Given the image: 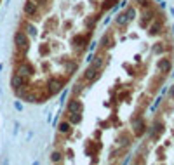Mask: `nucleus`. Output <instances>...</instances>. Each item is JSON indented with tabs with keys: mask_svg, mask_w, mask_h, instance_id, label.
I'll return each mask as SVG.
<instances>
[{
	"mask_svg": "<svg viewBox=\"0 0 174 165\" xmlns=\"http://www.w3.org/2000/svg\"><path fill=\"white\" fill-rule=\"evenodd\" d=\"M14 45H16L18 51H21L23 54H26L28 49H30V37H28L23 30L16 31V33H14Z\"/></svg>",
	"mask_w": 174,
	"mask_h": 165,
	"instance_id": "obj_1",
	"label": "nucleus"
},
{
	"mask_svg": "<svg viewBox=\"0 0 174 165\" xmlns=\"http://www.w3.org/2000/svg\"><path fill=\"white\" fill-rule=\"evenodd\" d=\"M47 92L51 94V96H56L59 92L64 89V80L63 78H56V76H52V78H49L47 80Z\"/></svg>",
	"mask_w": 174,
	"mask_h": 165,
	"instance_id": "obj_2",
	"label": "nucleus"
},
{
	"mask_svg": "<svg viewBox=\"0 0 174 165\" xmlns=\"http://www.w3.org/2000/svg\"><path fill=\"white\" fill-rule=\"evenodd\" d=\"M16 73L21 75V76H23V78H26V80H30V78L33 76V73H35V68H33L30 63L23 61V63H19V64L16 66Z\"/></svg>",
	"mask_w": 174,
	"mask_h": 165,
	"instance_id": "obj_3",
	"label": "nucleus"
},
{
	"mask_svg": "<svg viewBox=\"0 0 174 165\" xmlns=\"http://www.w3.org/2000/svg\"><path fill=\"white\" fill-rule=\"evenodd\" d=\"M23 12H24L28 18L39 16V4H37L35 0H26L24 5H23Z\"/></svg>",
	"mask_w": 174,
	"mask_h": 165,
	"instance_id": "obj_4",
	"label": "nucleus"
},
{
	"mask_svg": "<svg viewBox=\"0 0 174 165\" xmlns=\"http://www.w3.org/2000/svg\"><path fill=\"white\" fill-rule=\"evenodd\" d=\"M99 76H101V70H97L96 66H89L87 70H85V73H84V80L85 82H91V84H94L96 80H99Z\"/></svg>",
	"mask_w": 174,
	"mask_h": 165,
	"instance_id": "obj_5",
	"label": "nucleus"
},
{
	"mask_svg": "<svg viewBox=\"0 0 174 165\" xmlns=\"http://www.w3.org/2000/svg\"><path fill=\"white\" fill-rule=\"evenodd\" d=\"M66 110L68 113H84V104H82V101L77 99V97H72L70 101H68V104H66Z\"/></svg>",
	"mask_w": 174,
	"mask_h": 165,
	"instance_id": "obj_6",
	"label": "nucleus"
},
{
	"mask_svg": "<svg viewBox=\"0 0 174 165\" xmlns=\"http://www.w3.org/2000/svg\"><path fill=\"white\" fill-rule=\"evenodd\" d=\"M99 45H101V49H105V51H110V49H113L115 47V37H113V33H105L101 40H99Z\"/></svg>",
	"mask_w": 174,
	"mask_h": 165,
	"instance_id": "obj_7",
	"label": "nucleus"
},
{
	"mask_svg": "<svg viewBox=\"0 0 174 165\" xmlns=\"http://www.w3.org/2000/svg\"><path fill=\"white\" fill-rule=\"evenodd\" d=\"M26 84H28V80H26V78H23V76L18 75V73H14L12 76H11V87H12L14 91L26 87Z\"/></svg>",
	"mask_w": 174,
	"mask_h": 165,
	"instance_id": "obj_8",
	"label": "nucleus"
},
{
	"mask_svg": "<svg viewBox=\"0 0 174 165\" xmlns=\"http://www.w3.org/2000/svg\"><path fill=\"white\" fill-rule=\"evenodd\" d=\"M23 31H24V33H26L30 38H35V37H37V28H35V24L24 23V26H23Z\"/></svg>",
	"mask_w": 174,
	"mask_h": 165,
	"instance_id": "obj_9",
	"label": "nucleus"
},
{
	"mask_svg": "<svg viewBox=\"0 0 174 165\" xmlns=\"http://www.w3.org/2000/svg\"><path fill=\"white\" fill-rule=\"evenodd\" d=\"M118 5V0H103V4H101V12H105V11H110V9H113Z\"/></svg>",
	"mask_w": 174,
	"mask_h": 165,
	"instance_id": "obj_10",
	"label": "nucleus"
},
{
	"mask_svg": "<svg viewBox=\"0 0 174 165\" xmlns=\"http://www.w3.org/2000/svg\"><path fill=\"white\" fill-rule=\"evenodd\" d=\"M77 68H78V64L75 61H66L64 63V71H66V75H73L77 71Z\"/></svg>",
	"mask_w": 174,
	"mask_h": 165,
	"instance_id": "obj_11",
	"label": "nucleus"
},
{
	"mask_svg": "<svg viewBox=\"0 0 174 165\" xmlns=\"http://www.w3.org/2000/svg\"><path fill=\"white\" fill-rule=\"evenodd\" d=\"M91 61H92V66H96L97 70H101V68L105 66V57H103L101 54L92 56V59H91Z\"/></svg>",
	"mask_w": 174,
	"mask_h": 165,
	"instance_id": "obj_12",
	"label": "nucleus"
},
{
	"mask_svg": "<svg viewBox=\"0 0 174 165\" xmlns=\"http://www.w3.org/2000/svg\"><path fill=\"white\" fill-rule=\"evenodd\" d=\"M87 40H89V35H77V37H73V45L82 47V45H85Z\"/></svg>",
	"mask_w": 174,
	"mask_h": 165,
	"instance_id": "obj_13",
	"label": "nucleus"
},
{
	"mask_svg": "<svg viewBox=\"0 0 174 165\" xmlns=\"http://www.w3.org/2000/svg\"><path fill=\"white\" fill-rule=\"evenodd\" d=\"M58 130L61 132V134H70V132H72V124H70L68 120H64V122H61V124H59Z\"/></svg>",
	"mask_w": 174,
	"mask_h": 165,
	"instance_id": "obj_14",
	"label": "nucleus"
},
{
	"mask_svg": "<svg viewBox=\"0 0 174 165\" xmlns=\"http://www.w3.org/2000/svg\"><path fill=\"white\" fill-rule=\"evenodd\" d=\"M68 122H70L72 125H78V124L82 122V115H80V113H70V115H68Z\"/></svg>",
	"mask_w": 174,
	"mask_h": 165,
	"instance_id": "obj_15",
	"label": "nucleus"
},
{
	"mask_svg": "<svg viewBox=\"0 0 174 165\" xmlns=\"http://www.w3.org/2000/svg\"><path fill=\"white\" fill-rule=\"evenodd\" d=\"M115 23L118 24V26H124V24H127V23H129V18H127L125 11H124V12H120V14L117 16V18H115Z\"/></svg>",
	"mask_w": 174,
	"mask_h": 165,
	"instance_id": "obj_16",
	"label": "nucleus"
},
{
	"mask_svg": "<svg viewBox=\"0 0 174 165\" xmlns=\"http://www.w3.org/2000/svg\"><path fill=\"white\" fill-rule=\"evenodd\" d=\"M51 162H52V164H61V162H63V155H61L59 151H52V153H51Z\"/></svg>",
	"mask_w": 174,
	"mask_h": 165,
	"instance_id": "obj_17",
	"label": "nucleus"
},
{
	"mask_svg": "<svg viewBox=\"0 0 174 165\" xmlns=\"http://www.w3.org/2000/svg\"><path fill=\"white\" fill-rule=\"evenodd\" d=\"M14 108H16L18 111H21V110H23V104H21L19 101H16V103H14Z\"/></svg>",
	"mask_w": 174,
	"mask_h": 165,
	"instance_id": "obj_18",
	"label": "nucleus"
},
{
	"mask_svg": "<svg viewBox=\"0 0 174 165\" xmlns=\"http://www.w3.org/2000/svg\"><path fill=\"white\" fill-rule=\"evenodd\" d=\"M94 47H96V42H91L89 44V51H94Z\"/></svg>",
	"mask_w": 174,
	"mask_h": 165,
	"instance_id": "obj_19",
	"label": "nucleus"
}]
</instances>
